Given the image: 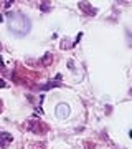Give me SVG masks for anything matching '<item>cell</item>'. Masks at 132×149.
<instances>
[{"mask_svg":"<svg viewBox=\"0 0 132 149\" xmlns=\"http://www.w3.org/2000/svg\"><path fill=\"white\" fill-rule=\"evenodd\" d=\"M7 18H8V28L10 31H13L18 37H23L30 31V18L25 17L20 12H8L7 13Z\"/></svg>","mask_w":132,"mask_h":149,"instance_id":"cell-1","label":"cell"},{"mask_svg":"<svg viewBox=\"0 0 132 149\" xmlns=\"http://www.w3.org/2000/svg\"><path fill=\"white\" fill-rule=\"evenodd\" d=\"M56 116L60 119H66L69 116V106L64 104V103H60V104L56 106Z\"/></svg>","mask_w":132,"mask_h":149,"instance_id":"cell-2","label":"cell"},{"mask_svg":"<svg viewBox=\"0 0 132 149\" xmlns=\"http://www.w3.org/2000/svg\"><path fill=\"white\" fill-rule=\"evenodd\" d=\"M12 141H13V136L10 133H7V131H2V133H0V144H2L3 147H7Z\"/></svg>","mask_w":132,"mask_h":149,"instance_id":"cell-3","label":"cell"},{"mask_svg":"<svg viewBox=\"0 0 132 149\" xmlns=\"http://www.w3.org/2000/svg\"><path fill=\"white\" fill-rule=\"evenodd\" d=\"M129 136H130V137H132V131H130V133H129Z\"/></svg>","mask_w":132,"mask_h":149,"instance_id":"cell-4","label":"cell"}]
</instances>
